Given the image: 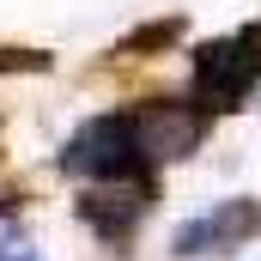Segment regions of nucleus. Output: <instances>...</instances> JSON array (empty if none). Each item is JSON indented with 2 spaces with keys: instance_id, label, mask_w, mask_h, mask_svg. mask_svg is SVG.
I'll use <instances>...</instances> for the list:
<instances>
[{
  "instance_id": "f257e3e1",
  "label": "nucleus",
  "mask_w": 261,
  "mask_h": 261,
  "mask_svg": "<svg viewBox=\"0 0 261 261\" xmlns=\"http://www.w3.org/2000/svg\"><path fill=\"white\" fill-rule=\"evenodd\" d=\"M140 140H134V116H91L85 128L61 146V170L67 176H91V182H128L140 170Z\"/></svg>"
},
{
  "instance_id": "f03ea898",
  "label": "nucleus",
  "mask_w": 261,
  "mask_h": 261,
  "mask_svg": "<svg viewBox=\"0 0 261 261\" xmlns=\"http://www.w3.org/2000/svg\"><path fill=\"white\" fill-rule=\"evenodd\" d=\"M261 85V31H237L206 43L195 61V97L200 110H237Z\"/></svg>"
},
{
  "instance_id": "7ed1b4c3",
  "label": "nucleus",
  "mask_w": 261,
  "mask_h": 261,
  "mask_svg": "<svg viewBox=\"0 0 261 261\" xmlns=\"http://www.w3.org/2000/svg\"><path fill=\"white\" fill-rule=\"evenodd\" d=\"M255 231H261V206H255L249 195H231V200H213V206H206V213H195V219H182L170 249H176L182 261L231 255V249H243Z\"/></svg>"
},
{
  "instance_id": "20e7f679",
  "label": "nucleus",
  "mask_w": 261,
  "mask_h": 261,
  "mask_svg": "<svg viewBox=\"0 0 261 261\" xmlns=\"http://www.w3.org/2000/svg\"><path fill=\"white\" fill-rule=\"evenodd\" d=\"M128 116H134V140H140V158L146 164H170V158L195 152L200 134H206V110L200 103H182V97L146 103V110H128Z\"/></svg>"
},
{
  "instance_id": "39448f33",
  "label": "nucleus",
  "mask_w": 261,
  "mask_h": 261,
  "mask_svg": "<svg viewBox=\"0 0 261 261\" xmlns=\"http://www.w3.org/2000/svg\"><path fill=\"white\" fill-rule=\"evenodd\" d=\"M146 206H152V189L146 182H110V189H97V195H85V225L97 231V237H110V243H122L134 225L146 219Z\"/></svg>"
}]
</instances>
